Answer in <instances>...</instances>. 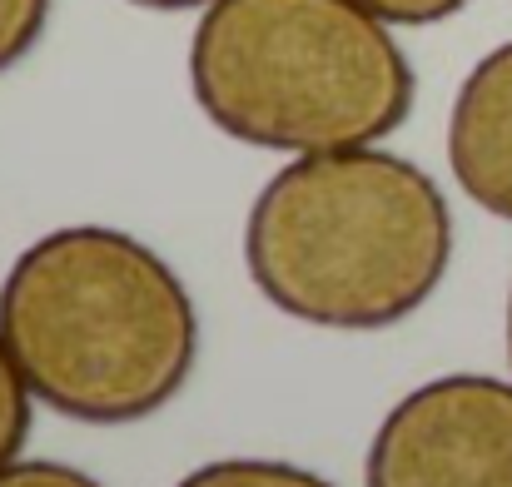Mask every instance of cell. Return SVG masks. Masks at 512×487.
<instances>
[{
  "mask_svg": "<svg viewBox=\"0 0 512 487\" xmlns=\"http://www.w3.org/2000/svg\"><path fill=\"white\" fill-rule=\"evenodd\" d=\"M0 338L30 393L85 428H130L170 408L199 363V314L145 239L65 224L0 279Z\"/></svg>",
  "mask_w": 512,
  "mask_h": 487,
  "instance_id": "6da1fadb",
  "label": "cell"
},
{
  "mask_svg": "<svg viewBox=\"0 0 512 487\" xmlns=\"http://www.w3.org/2000/svg\"><path fill=\"white\" fill-rule=\"evenodd\" d=\"M453 264V209L428 169L378 145L299 155L244 219V269L289 319L373 333L413 319Z\"/></svg>",
  "mask_w": 512,
  "mask_h": 487,
  "instance_id": "7a4b0ae2",
  "label": "cell"
},
{
  "mask_svg": "<svg viewBox=\"0 0 512 487\" xmlns=\"http://www.w3.org/2000/svg\"><path fill=\"white\" fill-rule=\"evenodd\" d=\"M189 90L249 150L324 155L398 135L418 75L358 0H214L189 40Z\"/></svg>",
  "mask_w": 512,
  "mask_h": 487,
  "instance_id": "3957f363",
  "label": "cell"
},
{
  "mask_svg": "<svg viewBox=\"0 0 512 487\" xmlns=\"http://www.w3.org/2000/svg\"><path fill=\"white\" fill-rule=\"evenodd\" d=\"M363 487H512V383L448 373L408 388L368 443Z\"/></svg>",
  "mask_w": 512,
  "mask_h": 487,
  "instance_id": "277c9868",
  "label": "cell"
},
{
  "mask_svg": "<svg viewBox=\"0 0 512 487\" xmlns=\"http://www.w3.org/2000/svg\"><path fill=\"white\" fill-rule=\"evenodd\" d=\"M448 164L478 209L512 224V40L468 70L448 115Z\"/></svg>",
  "mask_w": 512,
  "mask_h": 487,
  "instance_id": "5b68a950",
  "label": "cell"
},
{
  "mask_svg": "<svg viewBox=\"0 0 512 487\" xmlns=\"http://www.w3.org/2000/svg\"><path fill=\"white\" fill-rule=\"evenodd\" d=\"M174 487H334V483L319 478L314 468L279 463V458H219V463L194 468Z\"/></svg>",
  "mask_w": 512,
  "mask_h": 487,
  "instance_id": "8992f818",
  "label": "cell"
},
{
  "mask_svg": "<svg viewBox=\"0 0 512 487\" xmlns=\"http://www.w3.org/2000/svg\"><path fill=\"white\" fill-rule=\"evenodd\" d=\"M30 383L20 373V363L10 358L5 338H0V468H10L30 438Z\"/></svg>",
  "mask_w": 512,
  "mask_h": 487,
  "instance_id": "52a82bcc",
  "label": "cell"
},
{
  "mask_svg": "<svg viewBox=\"0 0 512 487\" xmlns=\"http://www.w3.org/2000/svg\"><path fill=\"white\" fill-rule=\"evenodd\" d=\"M50 0H0V75L15 70L45 35Z\"/></svg>",
  "mask_w": 512,
  "mask_h": 487,
  "instance_id": "ba28073f",
  "label": "cell"
},
{
  "mask_svg": "<svg viewBox=\"0 0 512 487\" xmlns=\"http://www.w3.org/2000/svg\"><path fill=\"white\" fill-rule=\"evenodd\" d=\"M358 5H368L378 20H388V25H443V20H453L458 10H468L473 0H358Z\"/></svg>",
  "mask_w": 512,
  "mask_h": 487,
  "instance_id": "9c48e42d",
  "label": "cell"
},
{
  "mask_svg": "<svg viewBox=\"0 0 512 487\" xmlns=\"http://www.w3.org/2000/svg\"><path fill=\"white\" fill-rule=\"evenodd\" d=\"M0 487H105L95 483L90 473H80V468H70V463H10V468H0Z\"/></svg>",
  "mask_w": 512,
  "mask_h": 487,
  "instance_id": "30bf717a",
  "label": "cell"
},
{
  "mask_svg": "<svg viewBox=\"0 0 512 487\" xmlns=\"http://www.w3.org/2000/svg\"><path fill=\"white\" fill-rule=\"evenodd\" d=\"M130 5H145V10H204L214 0H130Z\"/></svg>",
  "mask_w": 512,
  "mask_h": 487,
  "instance_id": "8fae6325",
  "label": "cell"
},
{
  "mask_svg": "<svg viewBox=\"0 0 512 487\" xmlns=\"http://www.w3.org/2000/svg\"><path fill=\"white\" fill-rule=\"evenodd\" d=\"M508 363H512V289H508Z\"/></svg>",
  "mask_w": 512,
  "mask_h": 487,
  "instance_id": "7c38bea8",
  "label": "cell"
}]
</instances>
